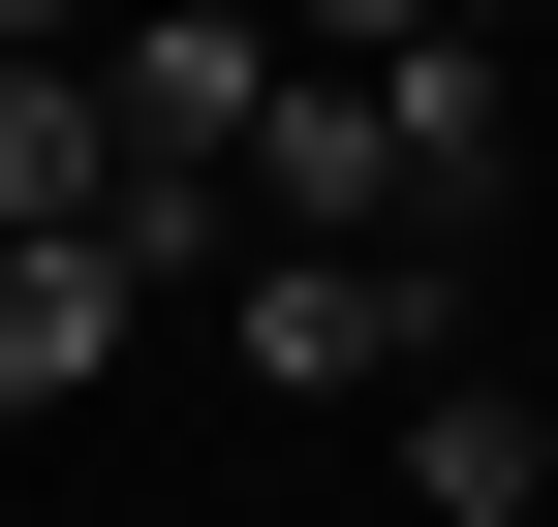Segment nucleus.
Returning a JSON list of instances; mask_svg holds the SVG:
<instances>
[{"mask_svg": "<svg viewBox=\"0 0 558 527\" xmlns=\"http://www.w3.org/2000/svg\"><path fill=\"white\" fill-rule=\"evenodd\" d=\"M465 32H527V0H465Z\"/></svg>", "mask_w": 558, "mask_h": 527, "instance_id": "0eeeda50", "label": "nucleus"}, {"mask_svg": "<svg viewBox=\"0 0 558 527\" xmlns=\"http://www.w3.org/2000/svg\"><path fill=\"white\" fill-rule=\"evenodd\" d=\"M218 342L279 372V404H403V372H435V248H248Z\"/></svg>", "mask_w": 558, "mask_h": 527, "instance_id": "f257e3e1", "label": "nucleus"}, {"mask_svg": "<svg viewBox=\"0 0 558 527\" xmlns=\"http://www.w3.org/2000/svg\"><path fill=\"white\" fill-rule=\"evenodd\" d=\"M403 32H465V0H311V62H403Z\"/></svg>", "mask_w": 558, "mask_h": 527, "instance_id": "423d86ee", "label": "nucleus"}, {"mask_svg": "<svg viewBox=\"0 0 558 527\" xmlns=\"http://www.w3.org/2000/svg\"><path fill=\"white\" fill-rule=\"evenodd\" d=\"M373 156H403V248H465V218H497V186H527L497 32H403V62H373Z\"/></svg>", "mask_w": 558, "mask_h": 527, "instance_id": "f03ea898", "label": "nucleus"}, {"mask_svg": "<svg viewBox=\"0 0 558 527\" xmlns=\"http://www.w3.org/2000/svg\"><path fill=\"white\" fill-rule=\"evenodd\" d=\"M124 218V124H94V62H0V248H94Z\"/></svg>", "mask_w": 558, "mask_h": 527, "instance_id": "7ed1b4c3", "label": "nucleus"}, {"mask_svg": "<svg viewBox=\"0 0 558 527\" xmlns=\"http://www.w3.org/2000/svg\"><path fill=\"white\" fill-rule=\"evenodd\" d=\"M124 310H156L124 248H0V404H94V372H124Z\"/></svg>", "mask_w": 558, "mask_h": 527, "instance_id": "20e7f679", "label": "nucleus"}, {"mask_svg": "<svg viewBox=\"0 0 558 527\" xmlns=\"http://www.w3.org/2000/svg\"><path fill=\"white\" fill-rule=\"evenodd\" d=\"M403 497H435V527H527V497H558V434L497 404V372H403Z\"/></svg>", "mask_w": 558, "mask_h": 527, "instance_id": "39448f33", "label": "nucleus"}]
</instances>
